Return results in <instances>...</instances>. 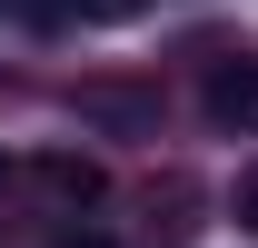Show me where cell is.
Instances as JSON below:
<instances>
[{"mask_svg":"<svg viewBox=\"0 0 258 248\" xmlns=\"http://www.w3.org/2000/svg\"><path fill=\"white\" fill-rule=\"evenodd\" d=\"M209 119L219 129H258V50H238V60L209 70Z\"/></svg>","mask_w":258,"mask_h":248,"instance_id":"cell-1","label":"cell"},{"mask_svg":"<svg viewBox=\"0 0 258 248\" xmlns=\"http://www.w3.org/2000/svg\"><path fill=\"white\" fill-rule=\"evenodd\" d=\"M40 179H50V189H60V199H80V209H90V199H99V159H40Z\"/></svg>","mask_w":258,"mask_h":248,"instance_id":"cell-2","label":"cell"},{"mask_svg":"<svg viewBox=\"0 0 258 248\" xmlns=\"http://www.w3.org/2000/svg\"><path fill=\"white\" fill-rule=\"evenodd\" d=\"M238 218H248V228H258V169H248V179H238Z\"/></svg>","mask_w":258,"mask_h":248,"instance_id":"cell-3","label":"cell"},{"mask_svg":"<svg viewBox=\"0 0 258 248\" xmlns=\"http://www.w3.org/2000/svg\"><path fill=\"white\" fill-rule=\"evenodd\" d=\"M50 248H109V238H99V228H70V238H50Z\"/></svg>","mask_w":258,"mask_h":248,"instance_id":"cell-4","label":"cell"},{"mask_svg":"<svg viewBox=\"0 0 258 248\" xmlns=\"http://www.w3.org/2000/svg\"><path fill=\"white\" fill-rule=\"evenodd\" d=\"M0 179H10V159H0Z\"/></svg>","mask_w":258,"mask_h":248,"instance_id":"cell-5","label":"cell"}]
</instances>
